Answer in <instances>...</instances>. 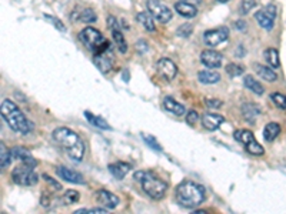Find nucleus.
<instances>
[{
    "label": "nucleus",
    "mask_w": 286,
    "mask_h": 214,
    "mask_svg": "<svg viewBox=\"0 0 286 214\" xmlns=\"http://www.w3.org/2000/svg\"><path fill=\"white\" fill-rule=\"evenodd\" d=\"M224 116H221V114L206 113L202 116V126L205 127L206 130H209V131L218 130L219 127L224 125Z\"/></svg>",
    "instance_id": "dca6fc26"
},
{
    "label": "nucleus",
    "mask_w": 286,
    "mask_h": 214,
    "mask_svg": "<svg viewBox=\"0 0 286 214\" xmlns=\"http://www.w3.org/2000/svg\"><path fill=\"white\" fill-rule=\"evenodd\" d=\"M108 26H109V29H111V32H112L113 42L116 43L119 51L124 54V53L127 51V43H126V40H124V36L123 33H122V29H120V25H119L117 19H116L114 16H109V17H108Z\"/></svg>",
    "instance_id": "1a4fd4ad"
},
{
    "label": "nucleus",
    "mask_w": 286,
    "mask_h": 214,
    "mask_svg": "<svg viewBox=\"0 0 286 214\" xmlns=\"http://www.w3.org/2000/svg\"><path fill=\"white\" fill-rule=\"evenodd\" d=\"M146 7L149 13L161 23H168L172 19V10L163 3L162 0H148Z\"/></svg>",
    "instance_id": "0eeeda50"
},
{
    "label": "nucleus",
    "mask_w": 286,
    "mask_h": 214,
    "mask_svg": "<svg viewBox=\"0 0 286 214\" xmlns=\"http://www.w3.org/2000/svg\"><path fill=\"white\" fill-rule=\"evenodd\" d=\"M255 72L258 73L259 77H262V79L266 80V82H275V80L278 79V76H276V73L272 70L271 66L256 64V66H255Z\"/></svg>",
    "instance_id": "5701e85b"
},
{
    "label": "nucleus",
    "mask_w": 286,
    "mask_h": 214,
    "mask_svg": "<svg viewBox=\"0 0 286 214\" xmlns=\"http://www.w3.org/2000/svg\"><path fill=\"white\" fill-rule=\"evenodd\" d=\"M163 107H165V110H168L169 113L174 114V116H182V114H185V106L183 104H180V103H177V101L172 99V97H165L163 99Z\"/></svg>",
    "instance_id": "aec40b11"
},
{
    "label": "nucleus",
    "mask_w": 286,
    "mask_h": 214,
    "mask_svg": "<svg viewBox=\"0 0 286 214\" xmlns=\"http://www.w3.org/2000/svg\"><path fill=\"white\" fill-rule=\"evenodd\" d=\"M109 171L112 173L113 177H116V178H123L130 170H132V166L129 163H124V162H119V163H114V164H109Z\"/></svg>",
    "instance_id": "412c9836"
},
{
    "label": "nucleus",
    "mask_w": 286,
    "mask_h": 214,
    "mask_svg": "<svg viewBox=\"0 0 286 214\" xmlns=\"http://www.w3.org/2000/svg\"><path fill=\"white\" fill-rule=\"evenodd\" d=\"M136 19H137V22L143 26L148 32H155V30H156V26H155V17H153L150 13H146V12L137 13Z\"/></svg>",
    "instance_id": "4be33fe9"
},
{
    "label": "nucleus",
    "mask_w": 286,
    "mask_h": 214,
    "mask_svg": "<svg viewBox=\"0 0 286 214\" xmlns=\"http://www.w3.org/2000/svg\"><path fill=\"white\" fill-rule=\"evenodd\" d=\"M72 17H76V20H80V22H83V23H86V25H89V23H95V22L98 20L96 13L93 12L92 9H89V7L83 9V10H80V12H77L76 14L73 13Z\"/></svg>",
    "instance_id": "b1692460"
},
{
    "label": "nucleus",
    "mask_w": 286,
    "mask_h": 214,
    "mask_svg": "<svg viewBox=\"0 0 286 214\" xmlns=\"http://www.w3.org/2000/svg\"><path fill=\"white\" fill-rule=\"evenodd\" d=\"M108 209L105 207H98V209H80L77 210L76 214H106Z\"/></svg>",
    "instance_id": "4c0bfd02"
},
{
    "label": "nucleus",
    "mask_w": 286,
    "mask_h": 214,
    "mask_svg": "<svg viewBox=\"0 0 286 214\" xmlns=\"http://www.w3.org/2000/svg\"><path fill=\"white\" fill-rule=\"evenodd\" d=\"M222 60H224L222 54L219 51L212 50V49L202 51V54H200V62L209 69H219L222 66Z\"/></svg>",
    "instance_id": "ddd939ff"
},
{
    "label": "nucleus",
    "mask_w": 286,
    "mask_h": 214,
    "mask_svg": "<svg viewBox=\"0 0 286 214\" xmlns=\"http://www.w3.org/2000/svg\"><path fill=\"white\" fill-rule=\"evenodd\" d=\"M198 80L203 85H213L221 80V75L212 70H202L198 73Z\"/></svg>",
    "instance_id": "393cba45"
},
{
    "label": "nucleus",
    "mask_w": 286,
    "mask_h": 214,
    "mask_svg": "<svg viewBox=\"0 0 286 214\" xmlns=\"http://www.w3.org/2000/svg\"><path fill=\"white\" fill-rule=\"evenodd\" d=\"M218 1H219V3H228L229 0H218Z\"/></svg>",
    "instance_id": "49530a36"
},
{
    "label": "nucleus",
    "mask_w": 286,
    "mask_h": 214,
    "mask_svg": "<svg viewBox=\"0 0 286 214\" xmlns=\"http://www.w3.org/2000/svg\"><path fill=\"white\" fill-rule=\"evenodd\" d=\"M229 38V29L228 27H218L213 30H208L203 35V42L209 46V47H216L221 43L226 42Z\"/></svg>",
    "instance_id": "9d476101"
},
{
    "label": "nucleus",
    "mask_w": 286,
    "mask_h": 214,
    "mask_svg": "<svg viewBox=\"0 0 286 214\" xmlns=\"http://www.w3.org/2000/svg\"><path fill=\"white\" fill-rule=\"evenodd\" d=\"M43 178H45V180H46V183H48L49 186H52L55 190H62V186H60L57 181H55L53 178H50L48 174H43Z\"/></svg>",
    "instance_id": "37998d69"
},
{
    "label": "nucleus",
    "mask_w": 286,
    "mask_h": 214,
    "mask_svg": "<svg viewBox=\"0 0 286 214\" xmlns=\"http://www.w3.org/2000/svg\"><path fill=\"white\" fill-rule=\"evenodd\" d=\"M12 159V150H7L6 146H4V143L1 141V143H0V166H1V169H6V167L10 164Z\"/></svg>",
    "instance_id": "c756f323"
},
{
    "label": "nucleus",
    "mask_w": 286,
    "mask_h": 214,
    "mask_svg": "<svg viewBox=\"0 0 286 214\" xmlns=\"http://www.w3.org/2000/svg\"><path fill=\"white\" fill-rule=\"evenodd\" d=\"M242 114H243V119L248 123L253 125L255 119L261 114V109L256 104H253V103H246V104L242 106Z\"/></svg>",
    "instance_id": "6ab92c4d"
},
{
    "label": "nucleus",
    "mask_w": 286,
    "mask_h": 214,
    "mask_svg": "<svg viewBox=\"0 0 286 214\" xmlns=\"http://www.w3.org/2000/svg\"><path fill=\"white\" fill-rule=\"evenodd\" d=\"M176 202L185 209H195L205 202V190L193 181H183L176 187Z\"/></svg>",
    "instance_id": "7ed1b4c3"
},
{
    "label": "nucleus",
    "mask_w": 286,
    "mask_h": 214,
    "mask_svg": "<svg viewBox=\"0 0 286 214\" xmlns=\"http://www.w3.org/2000/svg\"><path fill=\"white\" fill-rule=\"evenodd\" d=\"M281 133V126L278 123H269L263 128V137L266 141H274Z\"/></svg>",
    "instance_id": "bb28decb"
},
{
    "label": "nucleus",
    "mask_w": 286,
    "mask_h": 214,
    "mask_svg": "<svg viewBox=\"0 0 286 214\" xmlns=\"http://www.w3.org/2000/svg\"><path fill=\"white\" fill-rule=\"evenodd\" d=\"M233 137H235L236 141L242 143V144H246L250 140L255 139V136H253V133L250 130H237V131H235Z\"/></svg>",
    "instance_id": "2f4dec72"
},
{
    "label": "nucleus",
    "mask_w": 286,
    "mask_h": 214,
    "mask_svg": "<svg viewBox=\"0 0 286 214\" xmlns=\"http://www.w3.org/2000/svg\"><path fill=\"white\" fill-rule=\"evenodd\" d=\"M133 178L142 183V189L150 199L161 200V199L165 197L166 190H168V184L163 180L158 178L153 173H150V171H136Z\"/></svg>",
    "instance_id": "20e7f679"
},
{
    "label": "nucleus",
    "mask_w": 286,
    "mask_h": 214,
    "mask_svg": "<svg viewBox=\"0 0 286 214\" xmlns=\"http://www.w3.org/2000/svg\"><path fill=\"white\" fill-rule=\"evenodd\" d=\"M174 10L179 13L180 16L187 17V19H192V17H195V16L198 14V9H196L193 4H190L189 1H186V0L177 1V3L174 4Z\"/></svg>",
    "instance_id": "f3484780"
},
{
    "label": "nucleus",
    "mask_w": 286,
    "mask_h": 214,
    "mask_svg": "<svg viewBox=\"0 0 286 214\" xmlns=\"http://www.w3.org/2000/svg\"><path fill=\"white\" fill-rule=\"evenodd\" d=\"M12 154L14 159L20 160L22 163L29 164V166H32V167H36V166H38V162L33 159V156L26 150V149H23V147H13Z\"/></svg>",
    "instance_id": "a211bd4d"
},
{
    "label": "nucleus",
    "mask_w": 286,
    "mask_h": 214,
    "mask_svg": "<svg viewBox=\"0 0 286 214\" xmlns=\"http://www.w3.org/2000/svg\"><path fill=\"white\" fill-rule=\"evenodd\" d=\"M265 60L272 69H278L281 66V59H279V53L274 47H269L265 50Z\"/></svg>",
    "instance_id": "cd10ccee"
},
{
    "label": "nucleus",
    "mask_w": 286,
    "mask_h": 214,
    "mask_svg": "<svg viewBox=\"0 0 286 214\" xmlns=\"http://www.w3.org/2000/svg\"><path fill=\"white\" fill-rule=\"evenodd\" d=\"M156 70H158L159 76L162 77L163 80H166V82H172L174 77L177 76V67H176V64H174L171 59H168V57H162V59L158 60Z\"/></svg>",
    "instance_id": "f8f14e48"
},
{
    "label": "nucleus",
    "mask_w": 286,
    "mask_h": 214,
    "mask_svg": "<svg viewBox=\"0 0 286 214\" xmlns=\"http://www.w3.org/2000/svg\"><path fill=\"white\" fill-rule=\"evenodd\" d=\"M13 181L19 186H35L39 181L38 173L35 171V167L29 166V164L22 163L20 166H17L12 171Z\"/></svg>",
    "instance_id": "423d86ee"
},
{
    "label": "nucleus",
    "mask_w": 286,
    "mask_h": 214,
    "mask_svg": "<svg viewBox=\"0 0 286 214\" xmlns=\"http://www.w3.org/2000/svg\"><path fill=\"white\" fill-rule=\"evenodd\" d=\"M235 27H237L240 32H243V30H246V23H245L243 20H239V22L235 23Z\"/></svg>",
    "instance_id": "c03bdc74"
},
{
    "label": "nucleus",
    "mask_w": 286,
    "mask_h": 214,
    "mask_svg": "<svg viewBox=\"0 0 286 214\" xmlns=\"http://www.w3.org/2000/svg\"><path fill=\"white\" fill-rule=\"evenodd\" d=\"M206 213H208L206 210H195L192 214H206Z\"/></svg>",
    "instance_id": "a18cd8bd"
},
{
    "label": "nucleus",
    "mask_w": 286,
    "mask_h": 214,
    "mask_svg": "<svg viewBox=\"0 0 286 214\" xmlns=\"http://www.w3.org/2000/svg\"><path fill=\"white\" fill-rule=\"evenodd\" d=\"M256 6V1L255 0H242V3H240V14H246L249 13L253 7Z\"/></svg>",
    "instance_id": "e433bc0d"
},
{
    "label": "nucleus",
    "mask_w": 286,
    "mask_h": 214,
    "mask_svg": "<svg viewBox=\"0 0 286 214\" xmlns=\"http://www.w3.org/2000/svg\"><path fill=\"white\" fill-rule=\"evenodd\" d=\"M85 117L87 119V122L92 125V126L98 127V128H102V130H109L111 126L108 125V122H105V119H102L99 116H95L90 112H85Z\"/></svg>",
    "instance_id": "c85d7f7f"
},
{
    "label": "nucleus",
    "mask_w": 286,
    "mask_h": 214,
    "mask_svg": "<svg viewBox=\"0 0 286 214\" xmlns=\"http://www.w3.org/2000/svg\"><path fill=\"white\" fill-rule=\"evenodd\" d=\"M192 30H193V27L192 25H182L179 29H177V35L180 36V38H189L190 35H192Z\"/></svg>",
    "instance_id": "58836bf2"
},
{
    "label": "nucleus",
    "mask_w": 286,
    "mask_h": 214,
    "mask_svg": "<svg viewBox=\"0 0 286 214\" xmlns=\"http://www.w3.org/2000/svg\"><path fill=\"white\" fill-rule=\"evenodd\" d=\"M245 150L248 151L250 156H263V153H265L263 147L256 141V139L250 140L249 143H246L245 144Z\"/></svg>",
    "instance_id": "7c9ffc66"
},
{
    "label": "nucleus",
    "mask_w": 286,
    "mask_h": 214,
    "mask_svg": "<svg viewBox=\"0 0 286 214\" xmlns=\"http://www.w3.org/2000/svg\"><path fill=\"white\" fill-rule=\"evenodd\" d=\"M79 197H80V194L76 190H67L63 194V202L64 204H73V203L79 202Z\"/></svg>",
    "instance_id": "72a5a7b5"
},
{
    "label": "nucleus",
    "mask_w": 286,
    "mask_h": 214,
    "mask_svg": "<svg viewBox=\"0 0 286 214\" xmlns=\"http://www.w3.org/2000/svg\"><path fill=\"white\" fill-rule=\"evenodd\" d=\"M53 140L63 147L67 156L75 160V162H80L83 159L85 154V143L83 140L79 137V134L75 133L73 130L67 128V127H57L53 133Z\"/></svg>",
    "instance_id": "f257e3e1"
},
{
    "label": "nucleus",
    "mask_w": 286,
    "mask_h": 214,
    "mask_svg": "<svg viewBox=\"0 0 286 214\" xmlns=\"http://www.w3.org/2000/svg\"><path fill=\"white\" fill-rule=\"evenodd\" d=\"M271 99H272V101H274L275 104H276V107H279V109L285 110L286 109V96L285 94H281V93H272Z\"/></svg>",
    "instance_id": "f704fd0d"
},
{
    "label": "nucleus",
    "mask_w": 286,
    "mask_h": 214,
    "mask_svg": "<svg viewBox=\"0 0 286 214\" xmlns=\"http://www.w3.org/2000/svg\"><path fill=\"white\" fill-rule=\"evenodd\" d=\"M79 39L83 43V46H86L89 50H92L95 54L100 51L111 49V42L103 38V35L100 33L98 29L95 27H85L80 33Z\"/></svg>",
    "instance_id": "39448f33"
},
{
    "label": "nucleus",
    "mask_w": 286,
    "mask_h": 214,
    "mask_svg": "<svg viewBox=\"0 0 286 214\" xmlns=\"http://www.w3.org/2000/svg\"><path fill=\"white\" fill-rule=\"evenodd\" d=\"M255 19L258 20V23L265 29V30H272L275 25V19H276V6L275 4H268L263 9L258 10L255 14Z\"/></svg>",
    "instance_id": "6e6552de"
},
{
    "label": "nucleus",
    "mask_w": 286,
    "mask_h": 214,
    "mask_svg": "<svg viewBox=\"0 0 286 214\" xmlns=\"http://www.w3.org/2000/svg\"><path fill=\"white\" fill-rule=\"evenodd\" d=\"M142 139L146 141V144L152 147V149H155V150L158 151H162V146L158 143V140L155 139L153 136H149V134H142Z\"/></svg>",
    "instance_id": "c9c22d12"
},
{
    "label": "nucleus",
    "mask_w": 286,
    "mask_h": 214,
    "mask_svg": "<svg viewBox=\"0 0 286 214\" xmlns=\"http://www.w3.org/2000/svg\"><path fill=\"white\" fill-rule=\"evenodd\" d=\"M93 63L96 64V67L99 69L102 73H109L113 69V64H114V56L112 53V47L100 51V53H96L93 56Z\"/></svg>",
    "instance_id": "9b49d317"
},
{
    "label": "nucleus",
    "mask_w": 286,
    "mask_h": 214,
    "mask_svg": "<svg viewBox=\"0 0 286 214\" xmlns=\"http://www.w3.org/2000/svg\"><path fill=\"white\" fill-rule=\"evenodd\" d=\"M198 120H199V114H198V112H195V110H189V113L186 114V123L187 125L193 126V125H195Z\"/></svg>",
    "instance_id": "ea45409f"
},
{
    "label": "nucleus",
    "mask_w": 286,
    "mask_h": 214,
    "mask_svg": "<svg viewBox=\"0 0 286 214\" xmlns=\"http://www.w3.org/2000/svg\"><path fill=\"white\" fill-rule=\"evenodd\" d=\"M205 103H206V106H208L209 109H219V107L224 106V101L219 100V99H206Z\"/></svg>",
    "instance_id": "a19ab883"
},
{
    "label": "nucleus",
    "mask_w": 286,
    "mask_h": 214,
    "mask_svg": "<svg viewBox=\"0 0 286 214\" xmlns=\"http://www.w3.org/2000/svg\"><path fill=\"white\" fill-rule=\"evenodd\" d=\"M225 70H226V73L230 77H237V76H242L245 73V67L237 63H229L226 66Z\"/></svg>",
    "instance_id": "473e14b6"
},
{
    "label": "nucleus",
    "mask_w": 286,
    "mask_h": 214,
    "mask_svg": "<svg viewBox=\"0 0 286 214\" xmlns=\"http://www.w3.org/2000/svg\"><path fill=\"white\" fill-rule=\"evenodd\" d=\"M243 85H245V87L249 88L250 91H253L255 94H263V91H265V88L262 86L261 83L253 77V76H245V79H243Z\"/></svg>",
    "instance_id": "a878e982"
},
{
    "label": "nucleus",
    "mask_w": 286,
    "mask_h": 214,
    "mask_svg": "<svg viewBox=\"0 0 286 214\" xmlns=\"http://www.w3.org/2000/svg\"><path fill=\"white\" fill-rule=\"evenodd\" d=\"M96 200L105 209H116L119 206V203H120L119 197L114 196L111 191H108V190H99L96 193Z\"/></svg>",
    "instance_id": "2eb2a0df"
},
{
    "label": "nucleus",
    "mask_w": 286,
    "mask_h": 214,
    "mask_svg": "<svg viewBox=\"0 0 286 214\" xmlns=\"http://www.w3.org/2000/svg\"><path fill=\"white\" fill-rule=\"evenodd\" d=\"M56 173L57 176L63 178L64 181H69V183H73V184H85V178L80 173H77L75 170L69 169V167H64V166H59L56 169Z\"/></svg>",
    "instance_id": "4468645a"
},
{
    "label": "nucleus",
    "mask_w": 286,
    "mask_h": 214,
    "mask_svg": "<svg viewBox=\"0 0 286 214\" xmlns=\"http://www.w3.org/2000/svg\"><path fill=\"white\" fill-rule=\"evenodd\" d=\"M46 19L49 20L50 23H53V25L56 26V29H57L59 32H64V25H63L59 19H56V17H53V16H49V14H46Z\"/></svg>",
    "instance_id": "79ce46f5"
},
{
    "label": "nucleus",
    "mask_w": 286,
    "mask_h": 214,
    "mask_svg": "<svg viewBox=\"0 0 286 214\" xmlns=\"http://www.w3.org/2000/svg\"><path fill=\"white\" fill-rule=\"evenodd\" d=\"M0 113L3 120L9 125L13 131L20 133V134H27L32 126L29 123V120L25 117V114L22 113V110L10 100L1 101V107H0Z\"/></svg>",
    "instance_id": "f03ea898"
}]
</instances>
